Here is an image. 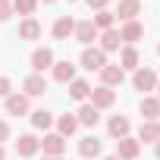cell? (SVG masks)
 Returning a JSON list of instances; mask_svg holds the SVG:
<instances>
[{"label": "cell", "instance_id": "7402d4cb", "mask_svg": "<svg viewBox=\"0 0 160 160\" xmlns=\"http://www.w3.org/2000/svg\"><path fill=\"white\" fill-rule=\"evenodd\" d=\"M91 94V85L85 82V78H72L69 82V98H75V101H85Z\"/></svg>", "mask_w": 160, "mask_h": 160}, {"label": "cell", "instance_id": "83f0119b", "mask_svg": "<svg viewBox=\"0 0 160 160\" xmlns=\"http://www.w3.org/2000/svg\"><path fill=\"white\" fill-rule=\"evenodd\" d=\"M35 7H38V0H13V10H19V13H22L25 19H32Z\"/></svg>", "mask_w": 160, "mask_h": 160}, {"label": "cell", "instance_id": "d6a6232c", "mask_svg": "<svg viewBox=\"0 0 160 160\" xmlns=\"http://www.w3.org/2000/svg\"><path fill=\"white\" fill-rule=\"evenodd\" d=\"M154 154H157V157H160V141H157V144H154Z\"/></svg>", "mask_w": 160, "mask_h": 160}, {"label": "cell", "instance_id": "484cf974", "mask_svg": "<svg viewBox=\"0 0 160 160\" xmlns=\"http://www.w3.org/2000/svg\"><path fill=\"white\" fill-rule=\"evenodd\" d=\"M32 126H35V129H44V132H47V129L53 126V116H50L47 110H35V113H32Z\"/></svg>", "mask_w": 160, "mask_h": 160}, {"label": "cell", "instance_id": "9c48e42d", "mask_svg": "<svg viewBox=\"0 0 160 160\" xmlns=\"http://www.w3.org/2000/svg\"><path fill=\"white\" fill-rule=\"evenodd\" d=\"M22 88H25V98H41L47 91V78L35 72V75H28L25 82H22Z\"/></svg>", "mask_w": 160, "mask_h": 160}, {"label": "cell", "instance_id": "8992f818", "mask_svg": "<svg viewBox=\"0 0 160 160\" xmlns=\"http://www.w3.org/2000/svg\"><path fill=\"white\" fill-rule=\"evenodd\" d=\"M138 141L157 144V141H160V119H144L141 129H138Z\"/></svg>", "mask_w": 160, "mask_h": 160}, {"label": "cell", "instance_id": "5b68a950", "mask_svg": "<svg viewBox=\"0 0 160 160\" xmlns=\"http://www.w3.org/2000/svg\"><path fill=\"white\" fill-rule=\"evenodd\" d=\"M41 151H44V157H63V151H66V138H63L60 132H53V135H44V141H41Z\"/></svg>", "mask_w": 160, "mask_h": 160}, {"label": "cell", "instance_id": "7c38bea8", "mask_svg": "<svg viewBox=\"0 0 160 160\" xmlns=\"http://www.w3.org/2000/svg\"><path fill=\"white\" fill-rule=\"evenodd\" d=\"M138 13H141V0H119V10L113 16H119L122 22H132Z\"/></svg>", "mask_w": 160, "mask_h": 160}, {"label": "cell", "instance_id": "d590c367", "mask_svg": "<svg viewBox=\"0 0 160 160\" xmlns=\"http://www.w3.org/2000/svg\"><path fill=\"white\" fill-rule=\"evenodd\" d=\"M104 160H119V157H116V154H110V157H104Z\"/></svg>", "mask_w": 160, "mask_h": 160}, {"label": "cell", "instance_id": "d6986e66", "mask_svg": "<svg viewBox=\"0 0 160 160\" xmlns=\"http://www.w3.org/2000/svg\"><path fill=\"white\" fill-rule=\"evenodd\" d=\"M141 35H144V28H141V25H138L135 19H132V22H126V25H122V32H119V38H122V41H126L129 47H132V44H135V41L141 38Z\"/></svg>", "mask_w": 160, "mask_h": 160}, {"label": "cell", "instance_id": "f546056e", "mask_svg": "<svg viewBox=\"0 0 160 160\" xmlns=\"http://www.w3.org/2000/svg\"><path fill=\"white\" fill-rule=\"evenodd\" d=\"M13 16V3H10V0H0V22H7Z\"/></svg>", "mask_w": 160, "mask_h": 160}, {"label": "cell", "instance_id": "e0dca14e", "mask_svg": "<svg viewBox=\"0 0 160 160\" xmlns=\"http://www.w3.org/2000/svg\"><path fill=\"white\" fill-rule=\"evenodd\" d=\"M19 38H22V41H38V38H41V22H38V19H22Z\"/></svg>", "mask_w": 160, "mask_h": 160}, {"label": "cell", "instance_id": "4316f807", "mask_svg": "<svg viewBox=\"0 0 160 160\" xmlns=\"http://www.w3.org/2000/svg\"><path fill=\"white\" fill-rule=\"evenodd\" d=\"M113 19H116V16H113L110 10H101L91 22H94V28H104V32H107V28H113Z\"/></svg>", "mask_w": 160, "mask_h": 160}, {"label": "cell", "instance_id": "836d02e7", "mask_svg": "<svg viewBox=\"0 0 160 160\" xmlns=\"http://www.w3.org/2000/svg\"><path fill=\"white\" fill-rule=\"evenodd\" d=\"M0 160H7V154H3V144H0Z\"/></svg>", "mask_w": 160, "mask_h": 160}, {"label": "cell", "instance_id": "f35d334b", "mask_svg": "<svg viewBox=\"0 0 160 160\" xmlns=\"http://www.w3.org/2000/svg\"><path fill=\"white\" fill-rule=\"evenodd\" d=\"M69 3H75V0H69Z\"/></svg>", "mask_w": 160, "mask_h": 160}, {"label": "cell", "instance_id": "ab89813d", "mask_svg": "<svg viewBox=\"0 0 160 160\" xmlns=\"http://www.w3.org/2000/svg\"><path fill=\"white\" fill-rule=\"evenodd\" d=\"M157 53H160V47H157Z\"/></svg>", "mask_w": 160, "mask_h": 160}, {"label": "cell", "instance_id": "4fadbf2b", "mask_svg": "<svg viewBox=\"0 0 160 160\" xmlns=\"http://www.w3.org/2000/svg\"><path fill=\"white\" fill-rule=\"evenodd\" d=\"M72 32H75V19H72V16H60V19L53 22V38H57V41H66Z\"/></svg>", "mask_w": 160, "mask_h": 160}, {"label": "cell", "instance_id": "ac0fdd59", "mask_svg": "<svg viewBox=\"0 0 160 160\" xmlns=\"http://www.w3.org/2000/svg\"><path fill=\"white\" fill-rule=\"evenodd\" d=\"M75 119H78V126H98L101 113H98L91 104H82V107H78V113H75Z\"/></svg>", "mask_w": 160, "mask_h": 160}, {"label": "cell", "instance_id": "6da1fadb", "mask_svg": "<svg viewBox=\"0 0 160 160\" xmlns=\"http://www.w3.org/2000/svg\"><path fill=\"white\" fill-rule=\"evenodd\" d=\"M104 66H107V53H104L101 47H85V50H82V69L101 72Z\"/></svg>", "mask_w": 160, "mask_h": 160}, {"label": "cell", "instance_id": "7a4b0ae2", "mask_svg": "<svg viewBox=\"0 0 160 160\" xmlns=\"http://www.w3.org/2000/svg\"><path fill=\"white\" fill-rule=\"evenodd\" d=\"M132 88H135V91H154V88H157V75H154V69L138 66L135 75H132Z\"/></svg>", "mask_w": 160, "mask_h": 160}, {"label": "cell", "instance_id": "1f68e13d", "mask_svg": "<svg viewBox=\"0 0 160 160\" xmlns=\"http://www.w3.org/2000/svg\"><path fill=\"white\" fill-rule=\"evenodd\" d=\"M7 138H10V126H7V122H3V119H0V144H3V141H7Z\"/></svg>", "mask_w": 160, "mask_h": 160}, {"label": "cell", "instance_id": "30bf717a", "mask_svg": "<svg viewBox=\"0 0 160 160\" xmlns=\"http://www.w3.org/2000/svg\"><path fill=\"white\" fill-rule=\"evenodd\" d=\"M50 69H53V82H60V85H69L72 78H75V66H72L69 60H60V63H53Z\"/></svg>", "mask_w": 160, "mask_h": 160}, {"label": "cell", "instance_id": "277c9868", "mask_svg": "<svg viewBox=\"0 0 160 160\" xmlns=\"http://www.w3.org/2000/svg\"><path fill=\"white\" fill-rule=\"evenodd\" d=\"M91 107L94 110H107V107H113V101H116V94H113V88H107V85H101V88H91Z\"/></svg>", "mask_w": 160, "mask_h": 160}, {"label": "cell", "instance_id": "8d00e7d4", "mask_svg": "<svg viewBox=\"0 0 160 160\" xmlns=\"http://www.w3.org/2000/svg\"><path fill=\"white\" fill-rule=\"evenodd\" d=\"M44 160H63V157H44Z\"/></svg>", "mask_w": 160, "mask_h": 160}, {"label": "cell", "instance_id": "603a6c76", "mask_svg": "<svg viewBox=\"0 0 160 160\" xmlns=\"http://www.w3.org/2000/svg\"><path fill=\"white\" fill-rule=\"evenodd\" d=\"M119 44H122V38H119L116 28H107V32L101 35V50H104V53H107V50H119Z\"/></svg>", "mask_w": 160, "mask_h": 160}, {"label": "cell", "instance_id": "8fae6325", "mask_svg": "<svg viewBox=\"0 0 160 160\" xmlns=\"http://www.w3.org/2000/svg\"><path fill=\"white\" fill-rule=\"evenodd\" d=\"M38 151H41V141L35 135H19V141H16V154L19 157H35Z\"/></svg>", "mask_w": 160, "mask_h": 160}, {"label": "cell", "instance_id": "5bb4252c", "mask_svg": "<svg viewBox=\"0 0 160 160\" xmlns=\"http://www.w3.org/2000/svg\"><path fill=\"white\" fill-rule=\"evenodd\" d=\"M7 113L10 116H25L28 113V98L25 94H10L7 98Z\"/></svg>", "mask_w": 160, "mask_h": 160}, {"label": "cell", "instance_id": "d4e9b609", "mask_svg": "<svg viewBox=\"0 0 160 160\" xmlns=\"http://www.w3.org/2000/svg\"><path fill=\"white\" fill-rule=\"evenodd\" d=\"M119 66H122V69H138V50H135V47H126V50L119 53Z\"/></svg>", "mask_w": 160, "mask_h": 160}, {"label": "cell", "instance_id": "ba28073f", "mask_svg": "<svg viewBox=\"0 0 160 160\" xmlns=\"http://www.w3.org/2000/svg\"><path fill=\"white\" fill-rule=\"evenodd\" d=\"M122 78H126V69H122L119 63H116V66H110V63H107V66L101 69V82H104L107 88H113V85H122Z\"/></svg>", "mask_w": 160, "mask_h": 160}, {"label": "cell", "instance_id": "cb8c5ba5", "mask_svg": "<svg viewBox=\"0 0 160 160\" xmlns=\"http://www.w3.org/2000/svg\"><path fill=\"white\" fill-rule=\"evenodd\" d=\"M57 129H60V135H63V138H69V135H75V129H78V119L66 113V116H60V119H57Z\"/></svg>", "mask_w": 160, "mask_h": 160}, {"label": "cell", "instance_id": "3957f363", "mask_svg": "<svg viewBox=\"0 0 160 160\" xmlns=\"http://www.w3.org/2000/svg\"><path fill=\"white\" fill-rule=\"evenodd\" d=\"M138 154H141V141H138V138L126 135V138L116 141V157H119V160H135Z\"/></svg>", "mask_w": 160, "mask_h": 160}, {"label": "cell", "instance_id": "4dcf8cb0", "mask_svg": "<svg viewBox=\"0 0 160 160\" xmlns=\"http://www.w3.org/2000/svg\"><path fill=\"white\" fill-rule=\"evenodd\" d=\"M107 3H110V0H88V7H91V10H98V13H101V10H107Z\"/></svg>", "mask_w": 160, "mask_h": 160}, {"label": "cell", "instance_id": "f1b7e54d", "mask_svg": "<svg viewBox=\"0 0 160 160\" xmlns=\"http://www.w3.org/2000/svg\"><path fill=\"white\" fill-rule=\"evenodd\" d=\"M10 94H13V82L7 75H0V98H10Z\"/></svg>", "mask_w": 160, "mask_h": 160}, {"label": "cell", "instance_id": "52a82bcc", "mask_svg": "<svg viewBox=\"0 0 160 160\" xmlns=\"http://www.w3.org/2000/svg\"><path fill=\"white\" fill-rule=\"evenodd\" d=\"M50 66H53V50H50V47H38V50L32 53V69L41 75V72L50 69Z\"/></svg>", "mask_w": 160, "mask_h": 160}, {"label": "cell", "instance_id": "44dd1931", "mask_svg": "<svg viewBox=\"0 0 160 160\" xmlns=\"http://www.w3.org/2000/svg\"><path fill=\"white\" fill-rule=\"evenodd\" d=\"M101 141L94 138V135H88V138H82V141H78V154H82V157H98L101 154Z\"/></svg>", "mask_w": 160, "mask_h": 160}, {"label": "cell", "instance_id": "2e32d148", "mask_svg": "<svg viewBox=\"0 0 160 160\" xmlns=\"http://www.w3.org/2000/svg\"><path fill=\"white\" fill-rule=\"evenodd\" d=\"M78 41H82L85 47H91V41L98 38V28H94V22H75V32H72Z\"/></svg>", "mask_w": 160, "mask_h": 160}, {"label": "cell", "instance_id": "e575fe53", "mask_svg": "<svg viewBox=\"0 0 160 160\" xmlns=\"http://www.w3.org/2000/svg\"><path fill=\"white\" fill-rule=\"evenodd\" d=\"M157 101H160V78H157Z\"/></svg>", "mask_w": 160, "mask_h": 160}, {"label": "cell", "instance_id": "74e56055", "mask_svg": "<svg viewBox=\"0 0 160 160\" xmlns=\"http://www.w3.org/2000/svg\"><path fill=\"white\" fill-rule=\"evenodd\" d=\"M44 3H53V0H44Z\"/></svg>", "mask_w": 160, "mask_h": 160}, {"label": "cell", "instance_id": "9a60e30c", "mask_svg": "<svg viewBox=\"0 0 160 160\" xmlns=\"http://www.w3.org/2000/svg\"><path fill=\"white\" fill-rule=\"evenodd\" d=\"M129 129H132V122L126 119V116H110V122H107V132L119 141V138H126L129 135Z\"/></svg>", "mask_w": 160, "mask_h": 160}, {"label": "cell", "instance_id": "ffe728a7", "mask_svg": "<svg viewBox=\"0 0 160 160\" xmlns=\"http://www.w3.org/2000/svg\"><path fill=\"white\" fill-rule=\"evenodd\" d=\"M138 110H141L144 119H160V101H157V98H141Z\"/></svg>", "mask_w": 160, "mask_h": 160}]
</instances>
